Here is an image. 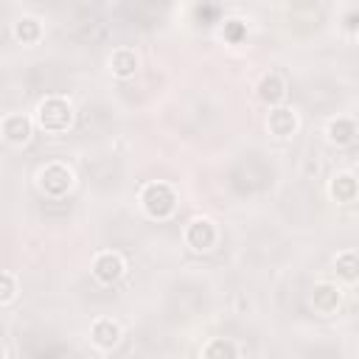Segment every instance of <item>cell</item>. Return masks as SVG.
<instances>
[{"instance_id": "6da1fadb", "label": "cell", "mask_w": 359, "mask_h": 359, "mask_svg": "<svg viewBox=\"0 0 359 359\" xmlns=\"http://www.w3.org/2000/svg\"><path fill=\"white\" fill-rule=\"evenodd\" d=\"M36 123L48 132H65L73 123V107L65 98H45L36 107Z\"/></svg>"}, {"instance_id": "7a4b0ae2", "label": "cell", "mask_w": 359, "mask_h": 359, "mask_svg": "<svg viewBox=\"0 0 359 359\" xmlns=\"http://www.w3.org/2000/svg\"><path fill=\"white\" fill-rule=\"evenodd\" d=\"M140 202H143V208H146L149 216L165 219L174 210V205H177V194L165 182H149L143 188V194H140Z\"/></svg>"}, {"instance_id": "3957f363", "label": "cell", "mask_w": 359, "mask_h": 359, "mask_svg": "<svg viewBox=\"0 0 359 359\" xmlns=\"http://www.w3.org/2000/svg\"><path fill=\"white\" fill-rule=\"evenodd\" d=\"M70 185H73V174L62 163H50V165H45L39 171V188L45 194H50V196H62Z\"/></svg>"}, {"instance_id": "277c9868", "label": "cell", "mask_w": 359, "mask_h": 359, "mask_svg": "<svg viewBox=\"0 0 359 359\" xmlns=\"http://www.w3.org/2000/svg\"><path fill=\"white\" fill-rule=\"evenodd\" d=\"M185 241L194 250H210L216 244V227L208 219H194L188 224V230H185Z\"/></svg>"}, {"instance_id": "5b68a950", "label": "cell", "mask_w": 359, "mask_h": 359, "mask_svg": "<svg viewBox=\"0 0 359 359\" xmlns=\"http://www.w3.org/2000/svg\"><path fill=\"white\" fill-rule=\"evenodd\" d=\"M93 275L101 280V283H112L123 275V258L118 252H101L93 264Z\"/></svg>"}, {"instance_id": "8992f818", "label": "cell", "mask_w": 359, "mask_h": 359, "mask_svg": "<svg viewBox=\"0 0 359 359\" xmlns=\"http://www.w3.org/2000/svg\"><path fill=\"white\" fill-rule=\"evenodd\" d=\"M118 339H121V328H118V323H112V320H95L93 323V342L98 345V348H115L118 345Z\"/></svg>"}, {"instance_id": "52a82bcc", "label": "cell", "mask_w": 359, "mask_h": 359, "mask_svg": "<svg viewBox=\"0 0 359 359\" xmlns=\"http://www.w3.org/2000/svg\"><path fill=\"white\" fill-rule=\"evenodd\" d=\"M269 129H272V135L286 137V135H292L297 129V115L292 109H286V107H278V109L269 112Z\"/></svg>"}, {"instance_id": "ba28073f", "label": "cell", "mask_w": 359, "mask_h": 359, "mask_svg": "<svg viewBox=\"0 0 359 359\" xmlns=\"http://www.w3.org/2000/svg\"><path fill=\"white\" fill-rule=\"evenodd\" d=\"M3 135L8 143H25L31 137V121L22 115H8L3 121Z\"/></svg>"}, {"instance_id": "9c48e42d", "label": "cell", "mask_w": 359, "mask_h": 359, "mask_svg": "<svg viewBox=\"0 0 359 359\" xmlns=\"http://www.w3.org/2000/svg\"><path fill=\"white\" fill-rule=\"evenodd\" d=\"M311 303H314L317 311L328 314V311H334L339 306V289L331 286V283H317L314 286V294H311Z\"/></svg>"}, {"instance_id": "30bf717a", "label": "cell", "mask_w": 359, "mask_h": 359, "mask_svg": "<svg viewBox=\"0 0 359 359\" xmlns=\"http://www.w3.org/2000/svg\"><path fill=\"white\" fill-rule=\"evenodd\" d=\"M328 137H331V143H337V146H348V143L356 137V123L348 121V118H337V121L328 123Z\"/></svg>"}, {"instance_id": "8fae6325", "label": "cell", "mask_w": 359, "mask_h": 359, "mask_svg": "<svg viewBox=\"0 0 359 359\" xmlns=\"http://www.w3.org/2000/svg\"><path fill=\"white\" fill-rule=\"evenodd\" d=\"M109 65H112V73H115V76L126 79V76H132V73H135V67H137V56H135V50L118 48V50L112 53Z\"/></svg>"}, {"instance_id": "7c38bea8", "label": "cell", "mask_w": 359, "mask_h": 359, "mask_svg": "<svg viewBox=\"0 0 359 359\" xmlns=\"http://www.w3.org/2000/svg\"><path fill=\"white\" fill-rule=\"evenodd\" d=\"M331 194H334L337 202H351V199L359 194V182H356L351 174H339V177H334V182H331Z\"/></svg>"}, {"instance_id": "4fadbf2b", "label": "cell", "mask_w": 359, "mask_h": 359, "mask_svg": "<svg viewBox=\"0 0 359 359\" xmlns=\"http://www.w3.org/2000/svg\"><path fill=\"white\" fill-rule=\"evenodd\" d=\"M258 95H261L264 101H269V104H278V101H283V95H286V84H283L278 76H264L261 84H258Z\"/></svg>"}, {"instance_id": "5bb4252c", "label": "cell", "mask_w": 359, "mask_h": 359, "mask_svg": "<svg viewBox=\"0 0 359 359\" xmlns=\"http://www.w3.org/2000/svg\"><path fill=\"white\" fill-rule=\"evenodd\" d=\"M334 269H337L339 278L356 280V278H359V255H356V252H342V255H337Z\"/></svg>"}, {"instance_id": "9a60e30c", "label": "cell", "mask_w": 359, "mask_h": 359, "mask_svg": "<svg viewBox=\"0 0 359 359\" xmlns=\"http://www.w3.org/2000/svg\"><path fill=\"white\" fill-rule=\"evenodd\" d=\"M39 22L36 20H31V17H22L17 25H14V36L20 39V42H36L39 39Z\"/></svg>"}, {"instance_id": "2e32d148", "label": "cell", "mask_w": 359, "mask_h": 359, "mask_svg": "<svg viewBox=\"0 0 359 359\" xmlns=\"http://www.w3.org/2000/svg\"><path fill=\"white\" fill-rule=\"evenodd\" d=\"M236 356L238 353V348L233 345V342H222V339H216V342H210L208 348H205V356Z\"/></svg>"}, {"instance_id": "e0dca14e", "label": "cell", "mask_w": 359, "mask_h": 359, "mask_svg": "<svg viewBox=\"0 0 359 359\" xmlns=\"http://www.w3.org/2000/svg\"><path fill=\"white\" fill-rule=\"evenodd\" d=\"M224 36H227L230 42H238V39L244 36V25H241L238 20H230V22L224 25Z\"/></svg>"}, {"instance_id": "ac0fdd59", "label": "cell", "mask_w": 359, "mask_h": 359, "mask_svg": "<svg viewBox=\"0 0 359 359\" xmlns=\"http://www.w3.org/2000/svg\"><path fill=\"white\" fill-rule=\"evenodd\" d=\"M14 294H17L14 292V278H11V272H3V294H0V300L8 303Z\"/></svg>"}]
</instances>
